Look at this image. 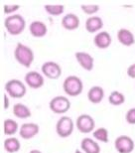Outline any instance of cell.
<instances>
[{"label":"cell","instance_id":"1","mask_svg":"<svg viewBox=\"0 0 135 153\" xmlns=\"http://www.w3.org/2000/svg\"><path fill=\"white\" fill-rule=\"evenodd\" d=\"M14 57L20 65L25 68H30L34 61V53L28 46L18 43L14 51Z\"/></svg>","mask_w":135,"mask_h":153},{"label":"cell","instance_id":"2","mask_svg":"<svg viewBox=\"0 0 135 153\" xmlns=\"http://www.w3.org/2000/svg\"><path fill=\"white\" fill-rule=\"evenodd\" d=\"M4 26L9 34L14 36L20 35L26 27V21L19 14L10 15L5 19Z\"/></svg>","mask_w":135,"mask_h":153},{"label":"cell","instance_id":"3","mask_svg":"<svg viewBox=\"0 0 135 153\" xmlns=\"http://www.w3.org/2000/svg\"><path fill=\"white\" fill-rule=\"evenodd\" d=\"M64 91L70 97H78L84 90L82 79L76 76H69L63 82Z\"/></svg>","mask_w":135,"mask_h":153},{"label":"cell","instance_id":"4","mask_svg":"<svg viewBox=\"0 0 135 153\" xmlns=\"http://www.w3.org/2000/svg\"><path fill=\"white\" fill-rule=\"evenodd\" d=\"M5 91L11 97L21 99L26 94V87L19 79H10L6 82Z\"/></svg>","mask_w":135,"mask_h":153},{"label":"cell","instance_id":"5","mask_svg":"<svg viewBox=\"0 0 135 153\" xmlns=\"http://www.w3.org/2000/svg\"><path fill=\"white\" fill-rule=\"evenodd\" d=\"M49 106H50V109L54 114H66L70 109V102L68 97H63V96H58L51 100Z\"/></svg>","mask_w":135,"mask_h":153},{"label":"cell","instance_id":"6","mask_svg":"<svg viewBox=\"0 0 135 153\" xmlns=\"http://www.w3.org/2000/svg\"><path fill=\"white\" fill-rule=\"evenodd\" d=\"M73 122L72 118L69 116H63L61 117L57 122L56 125V131L57 134L62 138H67L72 135L73 131Z\"/></svg>","mask_w":135,"mask_h":153},{"label":"cell","instance_id":"7","mask_svg":"<svg viewBox=\"0 0 135 153\" xmlns=\"http://www.w3.org/2000/svg\"><path fill=\"white\" fill-rule=\"evenodd\" d=\"M76 126L82 133H90L93 131L96 122L94 119L88 114H81L76 118Z\"/></svg>","mask_w":135,"mask_h":153},{"label":"cell","instance_id":"8","mask_svg":"<svg viewBox=\"0 0 135 153\" xmlns=\"http://www.w3.org/2000/svg\"><path fill=\"white\" fill-rule=\"evenodd\" d=\"M114 147L118 153H131L134 149V142L129 136L120 135L115 139Z\"/></svg>","mask_w":135,"mask_h":153},{"label":"cell","instance_id":"9","mask_svg":"<svg viewBox=\"0 0 135 153\" xmlns=\"http://www.w3.org/2000/svg\"><path fill=\"white\" fill-rule=\"evenodd\" d=\"M42 73L45 76H47L50 79H57L60 78L62 74V69L59 64L55 62H46L42 66Z\"/></svg>","mask_w":135,"mask_h":153},{"label":"cell","instance_id":"10","mask_svg":"<svg viewBox=\"0 0 135 153\" xmlns=\"http://www.w3.org/2000/svg\"><path fill=\"white\" fill-rule=\"evenodd\" d=\"M25 82L28 87L34 88V90H37V88L43 87V85H44V78L38 72L31 71L26 74Z\"/></svg>","mask_w":135,"mask_h":153},{"label":"cell","instance_id":"11","mask_svg":"<svg viewBox=\"0 0 135 153\" xmlns=\"http://www.w3.org/2000/svg\"><path fill=\"white\" fill-rule=\"evenodd\" d=\"M75 56L78 63L85 71L90 72L93 69V62H94L93 58L88 53H85V52H76Z\"/></svg>","mask_w":135,"mask_h":153},{"label":"cell","instance_id":"12","mask_svg":"<svg viewBox=\"0 0 135 153\" xmlns=\"http://www.w3.org/2000/svg\"><path fill=\"white\" fill-rule=\"evenodd\" d=\"M39 132V125L36 123H24L20 127L19 134L23 139H31Z\"/></svg>","mask_w":135,"mask_h":153},{"label":"cell","instance_id":"13","mask_svg":"<svg viewBox=\"0 0 135 153\" xmlns=\"http://www.w3.org/2000/svg\"><path fill=\"white\" fill-rule=\"evenodd\" d=\"M29 31L33 37L35 38H42L47 34V26L45 25V23L41 22V21H34L30 24Z\"/></svg>","mask_w":135,"mask_h":153},{"label":"cell","instance_id":"14","mask_svg":"<svg viewBox=\"0 0 135 153\" xmlns=\"http://www.w3.org/2000/svg\"><path fill=\"white\" fill-rule=\"evenodd\" d=\"M62 26L66 30H69V31L76 30V28H79V17L76 16V14H73V13L65 15L62 19Z\"/></svg>","mask_w":135,"mask_h":153},{"label":"cell","instance_id":"15","mask_svg":"<svg viewBox=\"0 0 135 153\" xmlns=\"http://www.w3.org/2000/svg\"><path fill=\"white\" fill-rule=\"evenodd\" d=\"M93 43L99 49H107L111 44V37L107 32L101 31L96 35Z\"/></svg>","mask_w":135,"mask_h":153},{"label":"cell","instance_id":"16","mask_svg":"<svg viewBox=\"0 0 135 153\" xmlns=\"http://www.w3.org/2000/svg\"><path fill=\"white\" fill-rule=\"evenodd\" d=\"M117 39L120 42V44L126 46V47H129V46L133 45L135 43L134 35L132 34V32L129 31L128 29H124V28L120 29L117 32Z\"/></svg>","mask_w":135,"mask_h":153},{"label":"cell","instance_id":"17","mask_svg":"<svg viewBox=\"0 0 135 153\" xmlns=\"http://www.w3.org/2000/svg\"><path fill=\"white\" fill-rule=\"evenodd\" d=\"M103 27L102 19L99 16H91L85 21V29L88 33L97 32Z\"/></svg>","mask_w":135,"mask_h":153},{"label":"cell","instance_id":"18","mask_svg":"<svg viewBox=\"0 0 135 153\" xmlns=\"http://www.w3.org/2000/svg\"><path fill=\"white\" fill-rule=\"evenodd\" d=\"M81 147L84 150L85 153H99L100 152V147L99 143L94 141L91 138H84L82 140Z\"/></svg>","mask_w":135,"mask_h":153},{"label":"cell","instance_id":"19","mask_svg":"<svg viewBox=\"0 0 135 153\" xmlns=\"http://www.w3.org/2000/svg\"><path fill=\"white\" fill-rule=\"evenodd\" d=\"M103 97L104 91L99 85H94V87L90 88V90L88 93V99L93 103H99L102 100Z\"/></svg>","mask_w":135,"mask_h":153},{"label":"cell","instance_id":"20","mask_svg":"<svg viewBox=\"0 0 135 153\" xmlns=\"http://www.w3.org/2000/svg\"><path fill=\"white\" fill-rule=\"evenodd\" d=\"M13 114L18 118L25 119L31 116V111L28 106H26L23 103H16L13 106Z\"/></svg>","mask_w":135,"mask_h":153},{"label":"cell","instance_id":"21","mask_svg":"<svg viewBox=\"0 0 135 153\" xmlns=\"http://www.w3.org/2000/svg\"><path fill=\"white\" fill-rule=\"evenodd\" d=\"M21 147L19 140L15 137H9L4 141V149L9 153L18 152Z\"/></svg>","mask_w":135,"mask_h":153},{"label":"cell","instance_id":"22","mask_svg":"<svg viewBox=\"0 0 135 153\" xmlns=\"http://www.w3.org/2000/svg\"><path fill=\"white\" fill-rule=\"evenodd\" d=\"M18 130V123L13 119L7 118L3 122V131L6 135H13Z\"/></svg>","mask_w":135,"mask_h":153},{"label":"cell","instance_id":"23","mask_svg":"<svg viewBox=\"0 0 135 153\" xmlns=\"http://www.w3.org/2000/svg\"><path fill=\"white\" fill-rule=\"evenodd\" d=\"M125 97L123 96V94H121L120 91H114L109 94L108 97V102L110 105H121L124 102Z\"/></svg>","mask_w":135,"mask_h":153},{"label":"cell","instance_id":"24","mask_svg":"<svg viewBox=\"0 0 135 153\" xmlns=\"http://www.w3.org/2000/svg\"><path fill=\"white\" fill-rule=\"evenodd\" d=\"M93 136L100 142H108V130L104 127H99L93 131Z\"/></svg>","mask_w":135,"mask_h":153},{"label":"cell","instance_id":"25","mask_svg":"<svg viewBox=\"0 0 135 153\" xmlns=\"http://www.w3.org/2000/svg\"><path fill=\"white\" fill-rule=\"evenodd\" d=\"M45 10L47 13L50 15H53V16H59V15L63 14L64 10V5H46L45 6Z\"/></svg>","mask_w":135,"mask_h":153},{"label":"cell","instance_id":"26","mask_svg":"<svg viewBox=\"0 0 135 153\" xmlns=\"http://www.w3.org/2000/svg\"><path fill=\"white\" fill-rule=\"evenodd\" d=\"M82 10L84 11L85 14L93 15V14H96V12L99 10V5H85V4H82Z\"/></svg>","mask_w":135,"mask_h":153},{"label":"cell","instance_id":"27","mask_svg":"<svg viewBox=\"0 0 135 153\" xmlns=\"http://www.w3.org/2000/svg\"><path fill=\"white\" fill-rule=\"evenodd\" d=\"M125 119H126V121L129 124H135V108H130L129 111L126 112Z\"/></svg>","mask_w":135,"mask_h":153},{"label":"cell","instance_id":"28","mask_svg":"<svg viewBox=\"0 0 135 153\" xmlns=\"http://www.w3.org/2000/svg\"><path fill=\"white\" fill-rule=\"evenodd\" d=\"M18 9H19V5H5L3 11H4L5 14L9 15V14H12L16 10H18Z\"/></svg>","mask_w":135,"mask_h":153},{"label":"cell","instance_id":"29","mask_svg":"<svg viewBox=\"0 0 135 153\" xmlns=\"http://www.w3.org/2000/svg\"><path fill=\"white\" fill-rule=\"evenodd\" d=\"M127 76L131 79H135V63L128 67L127 69Z\"/></svg>","mask_w":135,"mask_h":153},{"label":"cell","instance_id":"30","mask_svg":"<svg viewBox=\"0 0 135 153\" xmlns=\"http://www.w3.org/2000/svg\"><path fill=\"white\" fill-rule=\"evenodd\" d=\"M3 99H4V108H9V100L6 94H4V97H3Z\"/></svg>","mask_w":135,"mask_h":153},{"label":"cell","instance_id":"31","mask_svg":"<svg viewBox=\"0 0 135 153\" xmlns=\"http://www.w3.org/2000/svg\"><path fill=\"white\" fill-rule=\"evenodd\" d=\"M29 153H42V152L39 151V150H37V149H34V150H31Z\"/></svg>","mask_w":135,"mask_h":153},{"label":"cell","instance_id":"32","mask_svg":"<svg viewBox=\"0 0 135 153\" xmlns=\"http://www.w3.org/2000/svg\"><path fill=\"white\" fill-rule=\"evenodd\" d=\"M75 153H82V152L81 150H76V151H75Z\"/></svg>","mask_w":135,"mask_h":153}]
</instances>
